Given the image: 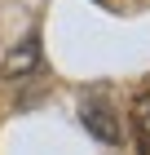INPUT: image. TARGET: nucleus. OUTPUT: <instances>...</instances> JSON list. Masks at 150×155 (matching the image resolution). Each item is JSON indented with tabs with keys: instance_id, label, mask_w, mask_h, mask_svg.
Wrapping results in <instances>:
<instances>
[{
	"instance_id": "obj_1",
	"label": "nucleus",
	"mask_w": 150,
	"mask_h": 155,
	"mask_svg": "<svg viewBox=\"0 0 150 155\" xmlns=\"http://www.w3.org/2000/svg\"><path fill=\"white\" fill-rule=\"evenodd\" d=\"M80 120H84V129H88L102 146L119 142V115H115V107H110L106 97H84L80 102Z\"/></svg>"
},
{
	"instance_id": "obj_2",
	"label": "nucleus",
	"mask_w": 150,
	"mask_h": 155,
	"mask_svg": "<svg viewBox=\"0 0 150 155\" xmlns=\"http://www.w3.org/2000/svg\"><path fill=\"white\" fill-rule=\"evenodd\" d=\"M40 62V36H27L22 49H13L9 58H5V80H18V75H27Z\"/></svg>"
},
{
	"instance_id": "obj_3",
	"label": "nucleus",
	"mask_w": 150,
	"mask_h": 155,
	"mask_svg": "<svg viewBox=\"0 0 150 155\" xmlns=\"http://www.w3.org/2000/svg\"><path fill=\"white\" fill-rule=\"evenodd\" d=\"M132 142L141 155H150V93H141L132 107Z\"/></svg>"
}]
</instances>
